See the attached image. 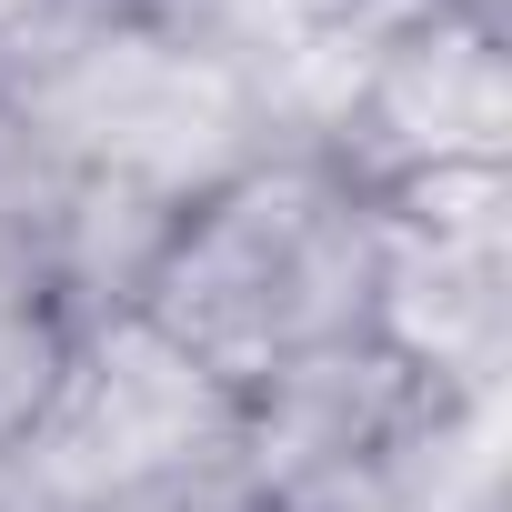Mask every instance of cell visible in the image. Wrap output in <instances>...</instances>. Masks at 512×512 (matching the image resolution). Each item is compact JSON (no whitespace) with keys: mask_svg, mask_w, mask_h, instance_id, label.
Returning <instances> with one entry per match:
<instances>
[{"mask_svg":"<svg viewBox=\"0 0 512 512\" xmlns=\"http://www.w3.org/2000/svg\"><path fill=\"white\" fill-rule=\"evenodd\" d=\"M0 131L51 181L141 201L161 221L282 151L262 101L141 0H81L0 51Z\"/></svg>","mask_w":512,"mask_h":512,"instance_id":"2","label":"cell"},{"mask_svg":"<svg viewBox=\"0 0 512 512\" xmlns=\"http://www.w3.org/2000/svg\"><path fill=\"white\" fill-rule=\"evenodd\" d=\"M362 191H402L432 171H512V71L492 0H412L402 31L372 51L352 111L322 141Z\"/></svg>","mask_w":512,"mask_h":512,"instance_id":"5","label":"cell"},{"mask_svg":"<svg viewBox=\"0 0 512 512\" xmlns=\"http://www.w3.org/2000/svg\"><path fill=\"white\" fill-rule=\"evenodd\" d=\"M382 201L372 342L432 392H502L512 362V171H432Z\"/></svg>","mask_w":512,"mask_h":512,"instance_id":"4","label":"cell"},{"mask_svg":"<svg viewBox=\"0 0 512 512\" xmlns=\"http://www.w3.org/2000/svg\"><path fill=\"white\" fill-rule=\"evenodd\" d=\"M241 452V402L161 342L131 302L91 312L0 452V512H161L221 482Z\"/></svg>","mask_w":512,"mask_h":512,"instance_id":"3","label":"cell"},{"mask_svg":"<svg viewBox=\"0 0 512 512\" xmlns=\"http://www.w3.org/2000/svg\"><path fill=\"white\" fill-rule=\"evenodd\" d=\"M161 512H262L241 492V472H221V482H201V492H181V502H161Z\"/></svg>","mask_w":512,"mask_h":512,"instance_id":"7","label":"cell"},{"mask_svg":"<svg viewBox=\"0 0 512 512\" xmlns=\"http://www.w3.org/2000/svg\"><path fill=\"white\" fill-rule=\"evenodd\" d=\"M71 191L0 131V452H11V432L41 412L71 332L91 322L71 302Z\"/></svg>","mask_w":512,"mask_h":512,"instance_id":"6","label":"cell"},{"mask_svg":"<svg viewBox=\"0 0 512 512\" xmlns=\"http://www.w3.org/2000/svg\"><path fill=\"white\" fill-rule=\"evenodd\" d=\"M382 201L322 151H262L211 181L141 262L131 312L181 342L231 402L372 332Z\"/></svg>","mask_w":512,"mask_h":512,"instance_id":"1","label":"cell"}]
</instances>
